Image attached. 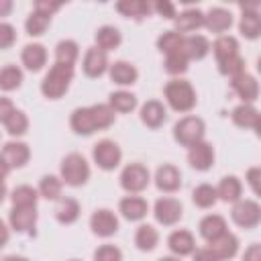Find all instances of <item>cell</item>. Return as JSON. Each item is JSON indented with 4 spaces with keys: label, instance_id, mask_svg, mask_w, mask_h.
Here are the masks:
<instances>
[{
    "label": "cell",
    "instance_id": "obj_1",
    "mask_svg": "<svg viewBox=\"0 0 261 261\" xmlns=\"http://www.w3.org/2000/svg\"><path fill=\"white\" fill-rule=\"evenodd\" d=\"M114 116L116 114L108 104H94V106L75 108L71 112L69 124L77 135H92L96 130L108 128L114 122Z\"/></svg>",
    "mask_w": 261,
    "mask_h": 261
},
{
    "label": "cell",
    "instance_id": "obj_2",
    "mask_svg": "<svg viewBox=\"0 0 261 261\" xmlns=\"http://www.w3.org/2000/svg\"><path fill=\"white\" fill-rule=\"evenodd\" d=\"M71 80H73V67L71 65L53 63V67L47 71V75L41 82V92H43L45 98L57 100L69 90Z\"/></svg>",
    "mask_w": 261,
    "mask_h": 261
},
{
    "label": "cell",
    "instance_id": "obj_3",
    "mask_svg": "<svg viewBox=\"0 0 261 261\" xmlns=\"http://www.w3.org/2000/svg\"><path fill=\"white\" fill-rule=\"evenodd\" d=\"M163 94H165L167 104L175 112H190L196 106V102H198L196 90L186 80H171V82H167Z\"/></svg>",
    "mask_w": 261,
    "mask_h": 261
},
{
    "label": "cell",
    "instance_id": "obj_4",
    "mask_svg": "<svg viewBox=\"0 0 261 261\" xmlns=\"http://www.w3.org/2000/svg\"><path fill=\"white\" fill-rule=\"evenodd\" d=\"M59 173H61V181L67 184V186H84L88 179H90V165L86 161L84 155L80 153H69L63 157L61 161V167H59Z\"/></svg>",
    "mask_w": 261,
    "mask_h": 261
},
{
    "label": "cell",
    "instance_id": "obj_5",
    "mask_svg": "<svg viewBox=\"0 0 261 261\" xmlns=\"http://www.w3.org/2000/svg\"><path fill=\"white\" fill-rule=\"evenodd\" d=\"M204 133H206L204 120L194 114L179 118L173 126V139L184 147H192V145L204 141Z\"/></svg>",
    "mask_w": 261,
    "mask_h": 261
},
{
    "label": "cell",
    "instance_id": "obj_6",
    "mask_svg": "<svg viewBox=\"0 0 261 261\" xmlns=\"http://www.w3.org/2000/svg\"><path fill=\"white\" fill-rule=\"evenodd\" d=\"M92 157H94V163L104 169V171H110L114 167H118L120 159H122V151L120 147L110 141V139H102L94 145V151H92Z\"/></svg>",
    "mask_w": 261,
    "mask_h": 261
},
{
    "label": "cell",
    "instance_id": "obj_7",
    "mask_svg": "<svg viewBox=\"0 0 261 261\" xmlns=\"http://www.w3.org/2000/svg\"><path fill=\"white\" fill-rule=\"evenodd\" d=\"M151 181V175H149V169L141 163H130L122 169L120 173V186L122 190H126L128 194H139L143 192Z\"/></svg>",
    "mask_w": 261,
    "mask_h": 261
},
{
    "label": "cell",
    "instance_id": "obj_8",
    "mask_svg": "<svg viewBox=\"0 0 261 261\" xmlns=\"http://www.w3.org/2000/svg\"><path fill=\"white\" fill-rule=\"evenodd\" d=\"M230 216L241 228H255L261 222V206L255 200H239L234 202Z\"/></svg>",
    "mask_w": 261,
    "mask_h": 261
},
{
    "label": "cell",
    "instance_id": "obj_9",
    "mask_svg": "<svg viewBox=\"0 0 261 261\" xmlns=\"http://www.w3.org/2000/svg\"><path fill=\"white\" fill-rule=\"evenodd\" d=\"M153 214H155V220L163 226H173L175 222L181 220V214H184V208H181V202L175 200V198H159L155 202V208H153Z\"/></svg>",
    "mask_w": 261,
    "mask_h": 261
},
{
    "label": "cell",
    "instance_id": "obj_10",
    "mask_svg": "<svg viewBox=\"0 0 261 261\" xmlns=\"http://www.w3.org/2000/svg\"><path fill=\"white\" fill-rule=\"evenodd\" d=\"M8 222H10V228H14L16 232L33 234L37 224V206H12Z\"/></svg>",
    "mask_w": 261,
    "mask_h": 261
},
{
    "label": "cell",
    "instance_id": "obj_11",
    "mask_svg": "<svg viewBox=\"0 0 261 261\" xmlns=\"http://www.w3.org/2000/svg\"><path fill=\"white\" fill-rule=\"evenodd\" d=\"M90 228L94 234L98 237H112L118 230V218L114 216L112 210L108 208H100L90 216Z\"/></svg>",
    "mask_w": 261,
    "mask_h": 261
},
{
    "label": "cell",
    "instance_id": "obj_12",
    "mask_svg": "<svg viewBox=\"0 0 261 261\" xmlns=\"http://www.w3.org/2000/svg\"><path fill=\"white\" fill-rule=\"evenodd\" d=\"M29 157H31V149H29L27 143H20V141H10V143H6V145L2 147V151H0V159H2L10 169H14V167H24L27 161H29Z\"/></svg>",
    "mask_w": 261,
    "mask_h": 261
},
{
    "label": "cell",
    "instance_id": "obj_13",
    "mask_svg": "<svg viewBox=\"0 0 261 261\" xmlns=\"http://www.w3.org/2000/svg\"><path fill=\"white\" fill-rule=\"evenodd\" d=\"M230 86H232V90L237 92V96L243 100V104H251V102H255L257 96H259V84H257V80H255L251 73H247V71H243V73L230 77Z\"/></svg>",
    "mask_w": 261,
    "mask_h": 261
},
{
    "label": "cell",
    "instance_id": "obj_14",
    "mask_svg": "<svg viewBox=\"0 0 261 261\" xmlns=\"http://www.w3.org/2000/svg\"><path fill=\"white\" fill-rule=\"evenodd\" d=\"M188 149H190L188 151V163L194 169L206 171V169H210L214 165V149H212L210 143L200 141V143H196V145H192Z\"/></svg>",
    "mask_w": 261,
    "mask_h": 261
},
{
    "label": "cell",
    "instance_id": "obj_15",
    "mask_svg": "<svg viewBox=\"0 0 261 261\" xmlns=\"http://www.w3.org/2000/svg\"><path fill=\"white\" fill-rule=\"evenodd\" d=\"M155 186L165 192V194H171V192H177L181 188V173L175 165L171 163H165L161 165L157 171H155Z\"/></svg>",
    "mask_w": 261,
    "mask_h": 261
},
{
    "label": "cell",
    "instance_id": "obj_16",
    "mask_svg": "<svg viewBox=\"0 0 261 261\" xmlns=\"http://www.w3.org/2000/svg\"><path fill=\"white\" fill-rule=\"evenodd\" d=\"M243 8V16L239 22V31L243 37L247 39H257L261 33V18H259V6L257 4H245Z\"/></svg>",
    "mask_w": 261,
    "mask_h": 261
},
{
    "label": "cell",
    "instance_id": "obj_17",
    "mask_svg": "<svg viewBox=\"0 0 261 261\" xmlns=\"http://www.w3.org/2000/svg\"><path fill=\"white\" fill-rule=\"evenodd\" d=\"M82 67H84V73L88 77H100L108 69V55H106V51H102L98 47H90L86 51V55H84Z\"/></svg>",
    "mask_w": 261,
    "mask_h": 261
},
{
    "label": "cell",
    "instance_id": "obj_18",
    "mask_svg": "<svg viewBox=\"0 0 261 261\" xmlns=\"http://www.w3.org/2000/svg\"><path fill=\"white\" fill-rule=\"evenodd\" d=\"M118 212L128 220V222H137L143 220L149 212V204L145 198L141 196H126L118 202Z\"/></svg>",
    "mask_w": 261,
    "mask_h": 261
},
{
    "label": "cell",
    "instance_id": "obj_19",
    "mask_svg": "<svg viewBox=\"0 0 261 261\" xmlns=\"http://www.w3.org/2000/svg\"><path fill=\"white\" fill-rule=\"evenodd\" d=\"M167 247L175 257H186V255H192L196 251V241H194V234L190 230L179 228L167 237Z\"/></svg>",
    "mask_w": 261,
    "mask_h": 261
},
{
    "label": "cell",
    "instance_id": "obj_20",
    "mask_svg": "<svg viewBox=\"0 0 261 261\" xmlns=\"http://www.w3.org/2000/svg\"><path fill=\"white\" fill-rule=\"evenodd\" d=\"M198 230H200V237L206 241V243H212L216 239H220L226 230V220L220 216V214H208L200 220L198 224Z\"/></svg>",
    "mask_w": 261,
    "mask_h": 261
},
{
    "label": "cell",
    "instance_id": "obj_21",
    "mask_svg": "<svg viewBox=\"0 0 261 261\" xmlns=\"http://www.w3.org/2000/svg\"><path fill=\"white\" fill-rule=\"evenodd\" d=\"M208 249L212 251V255L218 261H226V259H232L237 255V251H239V239L232 232H224L220 239L208 243Z\"/></svg>",
    "mask_w": 261,
    "mask_h": 261
},
{
    "label": "cell",
    "instance_id": "obj_22",
    "mask_svg": "<svg viewBox=\"0 0 261 261\" xmlns=\"http://www.w3.org/2000/svg\"><path fill=\"white\" fill-rule=\"evenodd\" d=\"M20 61L29 71H39L47 63V49L41 43H29L20 53Z\"/></svg>",
    "mask_w": 261,
    "mask_h": 261
},
{
    "label": "cell",
    "instance_id": "obj_23",
    "mask_svg": "<svg viewBox=\"0 0 261 261\" xmlns=\"http://www.w3.org/2000/svg\"><path fill=\"white\" fill-rule=\"evenodd\" d=\"M141 120L149 128H159L167 120V110L159 100H149L141 106Z\"/></svg>",
    "mask_w": 261,
    "mask_h": 261
},
{
    "label": "cell",
    "instance_id": "obj_24",
    "mask_svg": "<svg viewBox=\"0 0 261 261\" xmlns=\"http://www.w3.org/2000/svg\"><path fill=\"white\" fill-rule=\"evenodd\" d=\"M230 24H232V14L226 8L214 6L204 14V27L212 33H224L230 29Z\"/></svg>",
    "mask_w": 261,
    "mask_h": 261
},
{
    "label": "cell",
    "instance_id": "obj_25",
    "mask_svg": "<svg viewBox=\"0 0 261 261\" xmlns=\"http://www.w3.org/2000/svg\"><path fill=\"white\" fill-rule=\"evenodd\" d=\"M175 33H192L200 27H204V12L200 8H188L179 14H175Z\"/></svg>",
    "mask_w": 261,
    "mask_h": 261
},
{
    "label": "cell",
    "instance_id": "obj_26",
    "mask_svg": "<svg viewBox=\"0 0 261 261\" xmlns=\"http://www.w3.org/2000/svg\"><path fill=\"white\" fill-rule=\"evenodd\" d=\"M210 51V43L206 37L202 35H190V37H184V45H181V53L186 55L188 61H198L202 57H206Z\"/></svg>",
    "mask_w": 261,
    "mask_h": 261
},
{
    "label": "cell",
    "instance_id": "obj_27",
    "mask_svg": "<svg viewBox=\"0 0 261 261\" xmlns=\"http://www.w3.org/2000/svg\"><path fill=\"white\" fill-rule=\"evenodd\" d=\"M108 71H110V80L118 86H133L139 77L137 67L128 61H114L112 65H108Z\"/></svg>",
    "mask_w": 261,
    "mask_h": 261
},
{
    "label": "cell",
    "instance_id": "obj_28",
    "mask_svg": "<svg viewBox=\"0 0 261 261\" xmlns=\"http://www.w3.org/2000/svg\"><path fill=\"white\" fill-rule=\"evenodd\" d=\"M232 122L241 128L259 130V110L253 104H239L232 110Z\"/></svg>",
    "mask_w": 261,
    "mask_h": 261
},
{
    "label": "cell",
    "instance_id": "obj_29",
    "mask_svg": "<svg viewBox=\"0 0 261 261\" xmlns=\"http://www.w3.org/2000/svg\"><path fill=\"white\" fill-rule=\"evenodd\" d=\"M241 192H243V186H241V179L234 177V175H226L220 179V184L216 186V196L222 200V202H239L241 200Z\"/></svg>",
    "mask_w": 261,
    "mask_h": 261
},
{
    "label": "cell",
    "instance_id": "obj_30",
    "mask_svg": "<svg viewBox=\"0 0 261 261\" xmlns=\"http://www.w3.org/2000/svg\"><path fill=\"white\" fill-rule=\"evenodd\" d=\"M212 49H214L216 61L222 63V61H226V59L239 55V41H237L234 37H230V35H220V37L214 41Z\"/></svg>",
    "mask_w": 261,
    "mask_h": 261
},
{
    "label": "cell",
    "instance_id": "obj_31",
    "mask_svg": "<svg viewBox=\"0 0 261 261\" xmlns=\"http://www.w3.org/2000/svg\"><path fill=\"white\" fill-rule=\"evenodd\" d=\"M96 47L102 49V51H110V49H116L122 41L120 37V31L116 27H110V24H104L96 31Z\"/></svg>",
    "mask_w": 261,
    "mask_h": 261
},
{
    "label": "cell",
    "instance_id": "obj_32",
    "mask_svg": "<svg viewBox=\"0 0 261 261\" xmlns=\"http://www.w3.org/2000/svg\"><path fill=\"white\" fill-rule=\"evenodd\" d=\"M159 243V232L151 224H141L135 232V245L139 251H153Z\"/></svg>",
    "mask_w": 261,
    "mask_h": 261
},
{
    "label": "cell",
    "instance_id": "obj_33",
    "mask_svg": "<svg viewBox=\"0 0 261 261\" xmlns=\"http://www.w3.org/2000/svg\"><path fill=\"white\" fill-rule=\"evenodd\" d=\"M77 55H80V47L75 41L71 39H65V41H59L57 47H55V63H61V65H71L77 61Z\"/></svg>",
    "mask_w": 261,
    "mask_h": 261
},
{
    "label": "cell",
    "instance_id": "obj_34",
    "mask_svg": "<svg viewBox=\"0 0 261 261\" xmlns=\"http://www.w3.org/2000/svg\"><path fill=\"white\" fill-rule=\"evenodd\" d=\"M116 10L122 16H128V18H143L153 8H151L149 2H143V0H122V2L116 4Z\"/></svg>",
    "mask_w": 261,
    "mask_h": 261
},
{
    "label": "cell",
    "instance_id": "obj_35",
    "mask_svg": "<svg viewBox=\"0 0 261 261\" xmlns=\"http://www.w3.org/2000/svg\"><path fill=\"white\" fill-rule=\"evenodd\" d=\"M108 106L114 110V112H133L137 108V96L126 92V90H118V92H112L110 94V102Z\"/></svg>",
    "mask_w": 261,
    "mask_h": 261
},
{
    "label": "cell",
    "instance_id": "obj_36",
    "mask_svg": "<svg viewBox=\"0 0 261 261\" xmlns=\"http://www.w3.org/2000/svg\"><path fill=\"white\" fill-rule=\"evenodd\" d=\"M55 218L61 222V224H71L80 218V204L77 200L73 198H63L55 210Z\"/></svg>",
    "mask_w": 261,
    "mask_h": 261
},
{
    "label": "cell",
    "instance_id": "obj_37",
    "mask_svg": "<svg viewBox=\"0 0 261 261\" xmlns=\"http://www.w3.org/2000/svg\"><path fill=\"white\" fill-rule=\"evenodd\" d=\"M22 84V69L16 65H4L0 69V90L12 92Z\"/></svg>",
    "mask_w": 261,
    "mask_h": 261
},
{
    "label": "cell",
    "instance_id": "obj_38",
    "mask_svg": "<svg viewBox=\"0 0 261 261\" xmlns=\"http://www.w3.org/2000/svg\"><path fill=\"white\" fill-rule=\"evenodd\" d=\"M61 188H63V181L61 177L57 175H43L41 181H39V194L47 200H59L61 198Z\"/></svg>",
    "mask_w": 261,
    "mask_h": 261
},
{
    "label": "cell",
    "instance_id": "obj_39",
    "mask_svg": "<svg viewBox=\"0 0 261 261\" xmlns=\"http://www.w3.org/2000/svg\"><path fill=\"white\" fill-rule=\"evenodd\" d=\"M192 200L198 208H212L218 200L216 196V188L210 186V184H200L194 192H192Z\"/></svg>",
    "mask_w": 261,
    "mask_h": 261
},
{
    "label": "cell",
    "instance_id": "obj_40",
    "mask_svg": "<svg viewBox=\"0 0 261 261\" xmlns=\"http://www.w3.org/2000/svg\"><path fill=\"white\" fill-rule=\"evenodd\" d=\"M181 45H184V35L175 33V31H165L159 39H157V49L165 55L169 53H177L181 51Z\"/></svg>",
    "mask_w": 261,
    "mask_h": 261
},
{
    "label": "cell",
    "instance_id": "obj_41",
    "mask_svg": "<svg viewBox=\"0 0 261 261\" xmlns=\"http://www.w3.org/2000/svg\"><path fill=\"white\" fill-rule=\"evenodd\" d=\"M12 206H37L39 192L33 186H18L12 190Z\"/></svg>",
    "mask_w": 261,
    "mask_h": 261
},
{
    "label": "cell",
    "instance_id": "obj_42",
    "mask_svg": "<svg viewBox=\"0 0 261 261\" xmlns=\"http://www.w3.org/2000/svg\"><path fill=\"white\" fill-rule=\"evenodd\" d=\"M4 126H6V130H8V135L20 137V135H24V133L29 130V118H27V114H24L22 110H14V112L6 118Z\"/></svg>",
    "mask_w": 261,
    "mask_h": 261
},
{
    "label": "cell",
    "instance_id": "obj_43",
    "mask_svg": "<svg viewBox=\"0 0 261 261\" xmlns=\"http://www.w3.org/2000/svg\"><path fill=\"white\" fill-rule=\"evenodd\" d=\"M49 22H51L49 16H43V14H39V12L33 10L31 16L27 18V22H24V29H27V33H29L31 37H39V35H43V33L47 31Z\"/></svg>",
    "mask_w": 261,
    "mask_h": 261
},
{
    "label": "cell",
    "instance_id": "obj_44",
    "mask_svg": "<svg viewBox=\"0 0 261 261\" xmlns=\"http://www.w3.org/2000/svg\"><path fill=\"white\" fill-rule=\"evenodd\" d=\"M188 63H190V61L186 59V55H184L181 51L165 55V71L171 73V75H179V73H184V71L188 69Z\"/></svg>",
    "mask_w": 261,
    "mask_h": 261
},
{
    "label": "cell",
    "instance_id": "obj_45",
    "mask_svg": "<svg viewBox=\"0 0 261 261\" xmlns=\"http://www.w3.org/2000/svg\"><path fill=\"white\" fill-rule=\"evenodd\" d=\"M218 71H220L222 75H230V77H234V75H239V73L245 71V61H243L241 55H234V57H230V59L218 63Z\"/></svg>",
    "mask_w": 261,
    "mask_h": 261
},
{
    "label": "cell",
    "instance_id": "obj_46",
    "mask_svg": "<svg viewBox=\"0 0 261 261\" xmlns=\"http://www.w3.org/2000/svg\"><path fill=\"white\" fill-rule=\"evenodd\" d=\"M94 261H122V251L114 245H102L94 251Z\"/></svg>",
    "mask_w": 261,
    "mask_h": 261
},
{
    "label": "cell",
    "instance_id": "obj_47",
    "mask_svg": "<svg viewBox=\"0 0 261 261\" xmlns=\"http://www.w3.org/2000/svg\"><path fill=\"white\" fill-rule=\"evenodd\" d=\"M16 41V31L12 24L8 22H0V49H8L12 47Z\"/></svg>",
    "mask_w": 261,
    "mask_h": 261
},
{
    "label": "cell",
    "instance_id": "obj_48",
    "mask_svg": "<svg viewBox=\"0 0 261 261\" xmlns=\"http://www.w3.org/2000/svg\"><path fill=\"white\" fill-rule=\"evenodd\" d=\"M59 8H61L59 2H49V0H37V2H35V12H39V14H43V16H49V18H51V14H53L55 10H59Z\"/></svg>",
    "mask_w": 261,
    "mask_h": 261
},
{
    "label": "cell",
    "instance_id": "obj_49",
    "mask_svg": "<svg viewBox=\"0 0 261 261\" xmlns=\"http://www.w3.org/2000/svg\"><path fill=\"white\" fill-rule=\"evenodd\" d=\"M151 8H153L157 14H161L163 18H175V6H173L171 2H167V0L157 2V4H153Z\"/></svg>",
    "mask_w": 261,
    "mask_h": 261
},
{
    "label": "cell",
    "instance_id": "obj_50",
    "mask_svg": "<svg viewBox=\"0 0 261 261\" xmlns=\"http://www.w3.org/2000/svg\"><path fill=\"white\" fill-rule=\"evenodd\" d=\"M259 175H261V169L259 167H251L247 171V181H249L253 194H259Z\"/></svg>",
    "mask_w": 261,
    "mask_h": 261
},
{
    "label": "cell",
    "instance_id": "obj_51",
    "mask_svg": "<svg viewBox=\"0 0 261 261\" xmlns=\"http://www.w3.org/2000/svg\"><path fill=\"white\" fill-rule=\"evenodd\" d=\"M14 110H16L14 104H12L8 98H2V96H0V122H6V118H8Z\"/></svg>",
    "mask_w": 261,
    "mask_h": 261
},
{
    "label": "cell",
    "instance_id": "obj_52",
    "mask_svg": "<svg viewBox=\"0 0 261 261\" xmlns=\"http://www.w3.org/2000/svg\"><path fill=\"white\" fill-rule=\"evenodd\" d=\"M243 261H261V245L253 243L249 249H245V253H243Z\"/></svg>",
    "mask_w": 261,
    "mask_h": 261
},
{
    "label": "cell",
    "instance_id": "obj_53",
    "mask_svg": "<svg viewBox=\"0 0 261 261\" xmlns=\"http://www.w3.org/2000/svg\"><path fill=\"white\" fill-rule=\"evenodd\" d=\"M194 261H218L214 255H212V251L208 249V247H202V249H196L194 253Z\"/></svg>",
    "mask_w": 261,
    "mask_h": 261
},
{
    "label": "cell",
    "instance_id": "obj_54",
    "mask_svg": "<svg viewBox=\"0 0 261 261\" xmlns=\"http://www.w3.org/2000/svg\"><path fill=\"white\" fill-rule=\"evenodd\" d=\"M8 239H10V230H8V226L4 224V220H0V249L8 243Z\"/></svg>",
    "mask_w": 261,
    "mask_h": 261
},
{
    "label": "cell",
    "instance_id": "obj_55",
    "mask_svg": "<svg viewBox=\"0 0 261 261\" xmlns=\"http://www.w3.org/2000/svg\"><path fill=\"white\" fill-rule=\"evenodd\" d=\"M12 2L10 0H0V16H8L10 14V10H12Z\"/></svg>",
    "mask_w": 261,
    "mask_h": 261
},
{
    "label": "cell",
    "instance_id": "obj_56",
    "mask_svg": "<svg viewBox=\"0 0 261 261\" xmlns=\"http://www.w3.org/2000/svg\"><path fill=\"white\" fill-rule=\"evenodd\" d=\"M8 173H10V167L0 159V181H4V177H6Z\"/></svg>",
    "mask_w": 261,
    "mask_h": 261
},
{
    "label": "cell",
    "instance_id": "obj_57",
    "mask_svg": "<svg viewBox=\"0 0 261 261\" xmlns=\"http://www.w3.org/2000/svg\"><path fill=\"white\" fill-rule=\"evenodd\" d=\"M4 261H29L27 257H20V255H8Z\"/></svg>",
    "mask_w": 261,
    "mask_h": 261
},
{
    "label": "cell",
    "instance_id": "obj_58",
    "mask_svg": "<svg viewBox=\"0 0 261 261\" xmlns=\"http://www.w3.org/2000/svg\"><path fill=\"white\" fill-rule=\"evenodd\" d=\"M4 198H6V186H4V181H0V204Z\"/></svg>",
    "mask_w": 261,
    "mask_h": 261
},
{
    "label": "cell",
    "instance_id": "obj_59",
    "mask_svg": "<svg viewBox=\"0 0 261 261\" xmlns=\"http://www.w3.org/2000/svg\"><path fill=\"white\" fill-rule=\"evenodd\" d=\"M159 261H179V257H161Z\"/></svg>",
    "mask_w": 261,
    "mask_h": 261
},
{
    "label": "cell",
    "instance_id": "obj_60",
    "mask_svg": "<svg viewBox=\"0 0 261 261\" xmlns=\"http://www.w3.org/2000/svg\"><path fill=\"white\" fill-rule=\"evenodd\" d=\"M69 261H77V259H69Z\"/></svg>",
    "mask_w": 261,
    "mask_h": 261
}]
</instances>
